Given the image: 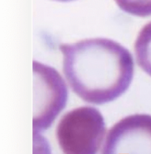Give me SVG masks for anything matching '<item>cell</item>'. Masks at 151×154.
I'll return each mask as SVG.
<instances>
[{
  "label": "cell",
  "instance_id": "7",
  "mask_svg": "<svg viewBox=\"0 0 151 154\" xmlns=\"http://www.w3.org/2000/svg\"><path fill=\"white\" fill-rule=\"evenodd\" d=\"M54 1H58V2H70V1H73V0H54Z\"/></svg>",
  "mask_w": 151,
  "mask_h": 154
},
{
  "label": "cell",
  "instance_id": "1",
  "mask_svg": "<svg viewBox=\"0 0 151 154\" xmlns=\"http://www.w3.org/2000/svg\"><path fill=\"white\" fill-rule=\"evenodd\" d=\"M63 72L74 93L85 102L103 105L128 89L134 60L127 48L106 38L60 44Z\"/></svg>",
  "mask_w": 151,
  "mask_h": 154
},
{
  "label": "cell",
  "instance_id": "2",
  "mask_svg": "<svg viewBox=\"0 0 151 154\" xmlns=\"http://www.w3.org/2000/svg\"><path fill=\"white\" fill-rule=\"evenodd\" d=\"M106 134L101 112L93 106H80L59 120L55 137L63 154L100 153Z\"/></svg>",
  "mask_w": 151,
  "mask_h": 154
},
{
  "label": "cell",
  "instance_id": "4",
  "mask_svg": "<svg viewBox=\"0 0 151 154\" xmlns=\"http://www.w3.org/2000/svg\"><path fill=\"white\" fill-rule=\"evenodd\" d=\"M100 154H151V114L119 119L108 130Z\"/></svg>",
  "mask_w": 151,
  "mask_h": 154
},
{
  "label": "cell",
  "instance_id": "6",
  "mask_svg": "<svg viewBox=\"0 0 151 154\" xmlns=\"http://www.w3.org/2000/svg\"><path fill=\"white\" fill-rule=\"evenodd\" d=\"M122 11L132 16H151V0H114Z\"/></svg>",
  "mask_w": 151,
  "mask_h": 154
},
{
  "label": "cell",
  "instance_id": "5",
  "mask_svg": "<svg viewBox=\"0 0 151 154\" xmlns=\"http://www.w3.org/2000/svg\"><path fill=\"white\" fill-rule=\"evenodd\" d=\"M137 64L151 77V22L139 31L134 44Z\"/></svg>",
  "mask_w": 151,
  "mask_h": 154
},
{
  "label": "cell",
  "instance_id": "3",
  "mask_svg": "<svg viewBox=\"0 0 151 154\" xmlns=\"http://www.w3.org/2000/svg\"><path fill=\"white\" fill-rule=\"evenodd\" d=\"M32 131L35 134L50 128L64 109L68 88L55 68L37 60L32 62Z\"/></svg>",
  "mask_w": 151,
  "mask_h": 154
}]
</instances>
